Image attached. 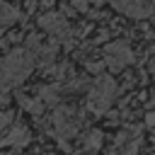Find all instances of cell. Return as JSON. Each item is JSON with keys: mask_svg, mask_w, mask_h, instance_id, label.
Returning a JSON list of instances; mask_svg holds the SVG:
<instances>
[{"mask_svg": "<svg viewBox=\"0 0 155 155\" xmlns=\"http://www.w3.org/2000/svg\"><path fill=\"white\" fill-rule=\"evenodd\" d=\"M36 56L29 48H15L5 58H0V92H7L24 82L29 73L34 70Z\"/></svg>", "mask_w": 155, "mask_h": 155, "instance_id": "cell-1", "label": "cell"}, {"mask_svg": "<svg viewBox=\"0 0 155 155\" xmlns=\"http://www.w3.org/2000/svg\"><path fill=\"white\" fill-rule=\"evenodd\" d=\"M116 92H119V87H116L114 78L97 75L94 82H92V87H90V92H87V109L92 114H107L109 107L116 99Z\"/></svg>", "mask_w": 155, "mask_h": 155, "instance_id": "cell-2", "label": "cell"}, {"mask_svg": "<svg viewBox=\"0 0 155 155\" xmlns=\"http://www.w3.org/2000/svg\"><path fill=\"white\" fill-rule=\"evenodd\" d=\"M80 124H82L80 114H78L75 109H70V107H58V109L53 111V116H51L53 133H56V138L61 140V145H63V148H65V138L78 136Z\"/></svg>", "mask_w": 155, "mask_h": 155, "instance_id": "cell-3", "label": "cell"}, {"mask_svg": "<svg viewBox=\"0 0 155 155\" xmlns=\"http://www.w3.org/2000/svg\"><path fill=\"white\" fill-rule=\"evenodd\" d=\"M133 61H136V56H133V51H131V46L126 41H111V44H107V48H104V63H107L109 70L119 73V70H124Z\"/></svg>", "mask_w": 155, "mask_h": 155, "instance_id": "cell-4", "label": "cell"}, {"mask_svg": "<svg viewBox=\"0 0 155 155\" xmlns=\"http://www.w3.org/2000/svg\"><path fill=\"white\" fill-rule=\"evenodd\" d=\"M39 27H41L44 31H48L51 36L61 39V41L70 39V24H68V19H65L61 12H44V15L39 17Z\"/></svg>", "mask_w": 155, "mask_h": 155, "instance_id": "cell-5", "label": "cell"}, {"mask_svg": "<svg viewBox=\"0 0 155 155\" xmlns=\"http://www.w3.org/2000/svg\"><path fill=\"white\" fill-rule=\"evenodd\" d=\"M111 5L131 19H145L155 12V5L150 0H111Z\"/></svg>", "mask_w": 155, "mask_h": 155, "instance_id": "cell-6", "label": "cell"}, {"mask_svg": "<svg viewBox=\"0 0 155 155\" xmlns=\"http://www.w3.org/2000/svg\"><path fill=\"white\" fill-rule=\"evenodd\" d=\"M29 140H31L29 128L24 124H15V126H10V131L5 133V138L0 143L2 145H10V148H24V145H29Z\"/></svg>", "mask_w": 155, "mask_h": 155, "instance_id": "cell-7", "label": "cell"}, {"mask_svg": "<svg viewBox=\"0 0 155 155\" xmlns=\"http://www.w3.org/2000/svg\"><path fill=\"white\" fill-rule=\"evenodd\" d=\"M17 19H19V10L12 7L10 2L0 0V27H2V24H12V22H17Z\"/></svg>", "mask_w": 155, "mask_h": 155, "instance_id": "cell-8", "label": "cell"}, {"mask_svg": "<svg viewBox=\"0 0 155 155\" xmlns=\"http://www.w3.org/2000/svg\"><path fill=\"white\" fill-rule=\"evenodd\" d=\"M61 94V90H58V85H44V87H39V97H41V102L44 104H58V97Z\"/></svg>", "mask_w": 155, "mask_h": 155, "instance_id": "cell-9", "label": "cell"}, {"mask_svg": "<svg viewBox=\"0 0 155 155\" xmlns=\"http://www.w3.org/2000/svg\"><path fill=\"white\" fill-rule=\"evenodd\" d=\"M19 102H22V107H24L29 114L41 116V111H44V102H41V97H27V94H22Z\"/></svg>", "mask_w": 155, "mask_h": 155, "instance_id": "cell-10", "label": "cell"}, {"mask_svg": "<svg viewBox=\"0 0 155 155\" xmlns=\"http://www.w3.org/2000/svg\"><path fill=\"white\" fill-rule=\"evenodd\" d=\"M102 143H104L102 131H90V133L85 136V153H94V150H99Z\"/></svg>", "mask_w": 155, "mask_h": 155, "instance_id": "cell-11", "label": "cell"}, {"mask_svg": "<svg viewBox=\"0 0 155 155\" xmlns=\"http://www.w3.org/2000/svg\"><path fill=\"white\" fill-rule=\"evenodd\" d=\"M140 150V133H133L126 145H121V155H138Z\"/></svg>", "mask_w": 155, "mask_h": 155, "instance_id": "cell-12", "label": "cell"}, {"mask_svg": "<svg viewBox=\"0 0 155 155\" xmlns=\"http://www.w3.org/2000/svg\"><path fill=\"white\" fill-rule=\"evenodd\" d=\"M12 121H15V114H12V111H2V114H0V128L12 126Z\"/></svg>", "mask_w": 155, "mask_h": 155, "instance_id": "cell-13", "label": "cell"}, {"mask_svg": "<svg viewBox=\"0 0 155 155\" xmlns=\"http://www.w3.org/2000/svg\"><path fill=\"white\" fill-rule=\"evenodd\" d=\"M90 7V0H73V10L75 12H87Z\"/></svg>", "mask_w": 155, "mask_h": 155, "instance_id": "cell-14", "label": "cell"}, {"mask_svg": "<svg viewBox=\"0 0 155 155\" xmlns=\"http://www.w3.org/2000/svg\"><path fill=\"white\" fill-rule=\"evenodd\" d=\"M104 65H107V63H87V70H90V73H94V75H99Z\"/></svg>", "mask_w": 155, "mask_h": 155, "instance_id": "cell-15", "label": "cell"}, {"mask_svg": "<svg viewBox=\"0 0 155 155\" xmlns=\"http://www.w3.org/2000/svg\"><path fill=\"white\" fill-rule=\"evenodd\" d=\"M145 124L148 126H155V111H148L145 114Z\"/></svg>", "mask_w": 155, "mask_h": 155, "instance_id": "cell-16", "label": "cell"}, {"mask_svg": "<svg viewBox=\"0 0 155 155\" xmlns=\"http://www.w3.org/2000/svg\"><path fill=\"white\" fill-rule=\"evenodd\" d=\"M150 75H153V78H155V58H153V61H150Z\"/></svg>", "mask_w": 155, "mask_h": 155, "instance_id": "cell-17", "label": "cell"}, {"mask_svg": "<svg viewBox=\"0 0 155 155\" xmlns=\"http://www.w3.org/2000/svg\"><path fill=\"white\" fill-rule=\"evenodd\" d=\"M90 2H97V5H102V2H107V0H90Z\"/></svg>", "mask_w": 155, "mask_h": 155, "instance_id": "cell-18", "label": "cell"}]
</instances>
